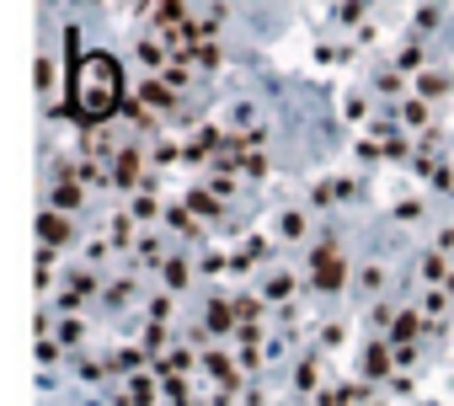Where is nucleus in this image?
<instances>
[{
	"mask_svg": "<svg viewBox=\"0 0 454 406\" xmlns=\"http://www.w3.org/2000/svg\"><path fill=\"white\" fill-rule=\"evenodd\" d=\"M118 97H123V70L107 54H86L75 65V107H81V118L97 123V118L118 113Z\"/></svg>",
	"mask_w": 454,
	"mask_h": 406,
	"instance_id": "f257e3e1",
	"label": "nucleus"
}]
</instances>
